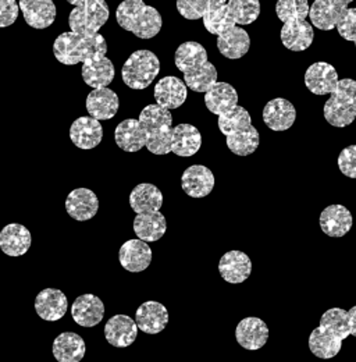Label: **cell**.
<instances>
[{"mask_svg": "<svg viewBox=\"0 0 356 362\" xmlns=\"http://www.w3.org/2000/svg\"><path fill=\"white\" fill-rule=\"evenodd\" d=\"M275 13L284 23L280 33L283 45L294 52L307 50L314 38L313 27L307 21L311 13L309 3L307 0H278Z\"/></svg>", "mask_w": 356, "mask_h": 362, "instance_id": "6da1fadb", "label": "cell"}, {"mask_svg": "<svg viewBox=\"0 0 356 362\" xmlns=\"http://www.w3.org/2000/svg\"><path fill=\"white\" fill-rule=\"evenodd\" d=\"M176 67L184 73L186 88L194 92H208L218 83V70L209 63L208 52L198 42L189 41L178 46L174 56Z\"/></svg>", "mask_w": 356, "mask_h": 362, "instance_id": "7a4b0ae2", "label": "cell"}, {"mask_svg": "<svg viewBox=\"0 0 356 362\" xmlns=\"http://www.w3.org/2000/svg\"><path fill=\"white\" fill-rule=\"evenodd\" d=\"M351 336L348 311L331 308L320 317V325L312 330L309 350L321 360L334 358L343 347V341Z\"/></svg>", "mask_w": 356, "mask_h": 362, "instance_id": "3957f363", "label": "cell"}, {"mask_svg": "<svg viewBox=\"0 0 356 362\" xmlns=\"http://www.w3.org/2000/svg\"><path fill=\"white\" fill-rule=\"evenodd\" d=\"M219 129L227 136V146L234 155L248 156L259 146V132L252 126L251 115L245 107L237 106L219 116Z\"/></svg>", "mask_w": 356, "mask_h": 362, "instance_id": "277c9868", "label": "cell"}, {"mask_svg": "<svg viewBox=\"0 0 356 362\" xmlns=\"http://www.w3.org/2000/svg\"><path fill=\"white\" fill-rule=\"evenodd\" d=\"M54 57L66 66L84 63L89 59L103 57L107 53V44L100 34L85 35L78 33H63L53 44Z\"/></svg>", "mask_w": 356, "mask_h": 362, "instance_id": "5b68a950", "label": "cell"}, {"mask_svg": "<svg viewBox=\"0 0 356 362\" xmlns=\"http://www.w3.org/2000/svg\"><path fill=\"white\" fill-rule=\"evenodd\" d=\"M119 25L133 33L141 40L155 38L163 25L160 13L150 6H146L142 0H126L120 3L116 11Z\"/></svg>", "mask_w": 356, "mask_h": 362, "instance_id": "8992f818", "label": "cell"}, {"mask_svg": "<svg viewBox=\"0 0 356 362\" xmlns=\"http://www.w3.org/2000/svg\"><path fill=\"white\" fill-rule=\"evenodd\" d=\"M139 122L146 134V148L153 155L172 152L173 117L170 110L159 105H148L139 115Z\"/></svg>", "mask_w": 356, "mask_h": 362, "instance_id": "52a82bcc", "label": "cell"}, {"mask_svg": "<svg viewBox=\"0 0 356 362\" xmlns=\"http://www.w3.org/2000/svg\"><path fill=\"white\" fill-rule=\"evenodd\" d=\"M324 119L328 124L344 129L356 119V81L344 78L338 81V87L324 103Z\"/></svg>", "mask_w": 356, "mask_h": 362, "instance_id": "ba28073f", "label": "cell"}, {"mask_svg": "<svg viewBox=\"0 0 356 362\" xmlns=\"http://www.w3.org/2000/svg\"><path fill=\"white\" fill-rule=\"evenodd\" d=\"M76 6L69 16L71 33L95 35L110 17L109 6L105 0H70Z\"/></svg>", "mask_w": 356, "mask_h": 362, "instance_id": "9c48e42d", "label": "cell"}, {"mask_svg": "<svg viewBox=\"0 0 356 362\" xmlns=\"http://www.w3.org/2000/svg\"><path fill=\"white\" fill-rule=\"evenodd\" d=\"M160 71L158 56L146 49L134 52L123 66V81L131 90L148 88Z\"/></svg>", "mask_w": 356, "mask_h": 362, "instance_id": "30bf717a", "label": "cell"}, {"mask_svg": "<svg viewBox=\"0 0 356 362\" xmlns=\"http://www.w3.org/2000/svg\"><path fill=\"white\" fill-rule=\"evenodd\" d=\"M351 0H316L311 7L312 27L331 31L338 27L348 13Z\"/></svg>", "mask_w": 356, "mask_h": 362, "instance_id": "8fae6325", "label": "cell"}, {"mask_svg": "<svg viewBox=\"0 0 356 362\" xmlns=\"http://www.w3.org/2000/svg\"><path fill=\"white\" fill-rule=\"evenodd\" d=\"M338 81L337 70L326 62H317L312 64L305 73L307 88L319 96L331 95L337 90Z\"/></svg>", "mask_w": 356, "mask_h": 362, "instance_id": "7c38bea8", "label": "cell"}, {"mask_svg": "<svg viewBox=\"0 0 356 362\" xmlns=\"http://www.w3.org/2000/svg\"><path fill=\"white\" fill-rule=\"evenodd\" d=\"M235 339L241 347L249 351H258L265 347L268 339V327L259 317L242 319L235 329Z\"/></svg>", "mask_w": 356, "mask_h": 362, "instance_id": "4fadbf2b", "label": "cell"}, {"mask_svg": "<svg viewBox=\"0 0 356 362\" xmlns=\"http://www.w3.org/2000/svg\"><path fill=\"white\" fill-rule=\"evenodd\" d=\"M135 322L141 332L146 334H158L166 329L169 313L163 304L158 301H146L136 310Z\"/></svg>", "mask_w": 356, "mask_h": 362, "instance_id": "5bb4252c", "label": "cell"}, {"mask_svg": "<svg viewBox=\"0 0 356 362\" xmlns=\"http://www.w3.org/2000/svg\"><path fill=\"white\" fill-rule=\"evenodd\" d=\"M297 119L294 105L283 98H275L267 102L263 109V122L273 132H285L292 127Z\"/></svg>", "mask_w": 356, "mask_h": 362, "instance_id": "9a60e30c", "label": "cell"}, {"mask_svg": "<svg viewBox=\"0 0 356 362\" xmlns=\"http://www.w3.org/2000/svg\"><path fill=\"white\" fill-rule=\"evenodd\" d=\"M105 337L109 344L117 349L131 346L138 336L136 322L127 315H114L106 322Z\"/></svg>", "mask_w": 356, "mask_h": 362, "instance_id": "2e32d148", "label": "cell"}, {"mask_svg": "<svg viewBox=\"0 0 356 362\" xmlns=\"http://www.w3.org/2000/svg\"><path fill=\"white\" fill-rule=\"evenodd\" d=\"M119 261L126 271L139 273L146 271L152 262V250L139 238L126 241L119 252Z\"/></svg>", "mask_w": 356, "mask_h": 362, "instance_id": "e0dca14e", "label": "cell"}, {"mask_svg": "<svg viewBox=\"0 0 356 362\" xmlns=\"http://www.w3.org/2000/svg\"><path fill=\"white\" fill-rule=\"evenodd\" d=\"M181 187L192 198H205L215 187V176L206 166L194 165L182 173Z\"/></svg>", "mask_w": 356, "mask_h": 362, "instance_id": "ac0fdd59", "label": "cell"}, {"mask_svg": "<svg viewBox=\"0 0 356 362\" xmlns=\"http://www.w3.org/2000/svg\"><path fill=\"white\" fill-rule=\"evenodd\" d=\"M66 211L73 219L87 222L97 214L99 199L88 188H77L69 194L66 199Z\"/></svg>", "mask_w": 356, "mask_h": 362, "instance_id": "d6986e66", "label": "cell"}, {"mask_svg": "<svg viewBox=\"0 0 356 362\" xmlns=\"http://www.w3.org/2000/svg\"><path fill=\"white\" fill-rule=\"evenodd\" d=\"M67 308V297L57 288H44L35 298V311L38 317L47 322L60 320L66 315Z\"/></svg>", "mask_w": 356, "mask_h": 362, "instance_id": "ffe728a7", "label": "cell"}, {"mask_svg": "<svg viewBox=\"0 0 356 362\" xmlns=\"http://www.w3.org/2000/svg\"><path fill=\"white\" fill-rule=\"evenodd\" d=\"M18 6L25 23L35 30H44L56 20L57 11L52 0H21Z\"/></svg>", "mask_w": 356, "mask_h": 362, "instance_id": "44dd1931", "label": "cell"}, {"mask_svg": "<svg viewBox=\"0 0 356 362\" xmlns=\"http://www.w3.org/2000/svg\"><path fill=\"white\" fill-rule=\"evenodd\" d=\"M105 315L102 300L93 294H83L71 305V317L83 327H93L99 325Z\"/></svg>", "mask_w": 356, "mask_h": 362, "instance_id": "7402d4cb", "label": "cell"}, {"mask_svg": "<svg viewBox=\"0 0 356 362\" xmlns=\"http://www.w3.org/2000/svg\"><path fill=\"white\" fill-rule=\"evenodd\" d=\"M32 243L30 230L23 225L11 223L0 231V250L8 257H21L28 252Z\"/></svg>", "mask_w": 356, "mask_h": 362, "instance_id": "603a6c76", "label": "cell"}, {"mask_svg": "<svg viewBox=\"0 0 356 362\" xmlns=\"http://www.w3.org/2000/svg\"><path fill=\"white\" fill-rule=\"evenodd\" d=\"M153 95L156 99V105L167 110H172V109H178L181 105H184L188 96V90L182 80L169 76V77H163L156 84Z\"/></svg>", "mask_w": 356, "mask_h": 362, "instance_id": "cb8c5ba5", "label": "cell"}, {"mask_svg": "<svg viewBox=\"0 0 356 362\" xmlns=\"http://www.w3.org/2000/svg\"><path fill=\"white\" fill-rule=\"evenodd\" d=\"M120 107L119 96L110 88L93 90L87 98V110L95 120H110Z\"/></svg>", "mask_w": 356, "mask_h": 362, "instance_id": "d4e9b609", "label": "cell"}, {"mask_svg": "<svg viewBox=\"0 0 356 362\" xmlns=\"http://www.w3.org/2000/svg\"><path fill=\"white\" fill-rule=\"evenodd\" d=\"M219 272L227 283L239 284L251 276L252 262L245 252L230 251L222 255L219 262Z\"/></svg>", "mask_w": 356, "mask_h": 362, "instance_id": "484cf974", "label": "cell"}, {"mask_svg": "<svg viewBox=\"0 0 356 362\" xmlns=\"http://www.w3.org/2000/svg\"><path fill=\"white\" fill-rule=\"evenodd\" d=\"M52 351L57 362H80L87 353V346L80 334L64 332L54 339Z\"/></svg>", "mask_w": 356, "mask_h": 362, "instance_id": "4316f807", "label": "cell"}, {"mask_svg": "<svg viewBox=\"0 0 356 362\" xmlns=\"http://www.w3.org/2000/svg\"><path fill=\"white\" fill-rule=\"evenodd\" d=\"M352 227V215L344 205H330L320 215V228L328 237H344Z\"/></svg>", "mask_w": 356, "mask_h": 362, "instance_id": "83f0119b", "label": "cell"}, {"mask_svg": "<svg viewBox=\"0 0 356 362\" xmlns=\"http://www.w3.org/2000/svg\"><path fill=\"white\" fill-rule=\"evenodd\" d=\"M83 78L93 90L107 88L114 78V64L106 56L89 59L83 63Z\"/></svg>", "mask_w": 356, "mask_h": 362, "instance_id": "f1b7e54d", "label": "cell"}, {"mask_svg": "<svg viewBox=\"0 0 356 362\" xmlns=\"http://www.w3.org/2000/svg\"><path fill=\"white\" fill-rule=\"evenodd\" d=\"M102 124L92 117H80L70 127V139L80 149H92L102 142Z\"/></svg>", "mask_w": 356, "mask_h": 362, "instance_id": "f546056e", "label": "cell"}, {"mask_svg": "<svg viewBox=\"0 0 356 362\" xmlns=\"http://www.w3.org/2000/svg\"><path fill=\"white\" fill-rule=\"evenodd\" d=\"M130 205L136 215L160 212L163 205V194L153 184H138L130 194Z\"/></svg>", "mask_w": 356, "mask_h": 362, "instance_id": "4dcf8cb0", "label": "cell"}, {"mask_svg": "<svg viewBox=\"0 0 356 362\" xmlns=\"http://www.w3.org/2000/svg\"><path fill=\"white\" fill-rule=\"evenodd\" d=\"M114 141L117 146L126 152H139L146 146V134L139 120L129 119L116 127Z\"/></svg>", "mask_w": 356, "mask_h": 362, "instance_id": "1f68e13d", "label": "cell"}, {"mask_svg": "<svg viewBox=\"0 0 356 362\" xmlns=\"http://www.w3.org/2000/svg\"><path fill=\"white\" fill-rule=\"evenodd\" d=\"M205 105L213 115L222 116L238 106V93L227 83H216L205 93Z\"/></svg>", "mask_w": 356, "mask_h": 362, "instance_id": "d6a6232c", "label": "cell"}, {"mask_svg": "<svg viewBox=\"0 0 356 362\" xmlns=\"http://www.w3.org/2000/svg\"><path fill=\"white\" fill-rule=\"evenodd\" d=\"M167 230L166 218L160 212L141 214L134 219V231L141 241L155 243L159 241Z\"/></svg>", "mask_w": 356, "mask_h": 362, "instance_id": "836d02e7", "label": "cell"}, {"mask_svg": "<svg viewBox=\"0 0 356 362\" xmlns=\"http://www.w3.org/2000/svg\"><path fill=\"white\" fill-rule=\"evenodd\" d=\"M202 145V136L195 126L178 124L173 129L172 152L177 156H194Z\"/></svg>", "mask_w": 356, "mask_h": 362, "instance_id": "e575fe53", "label": "cell"}, {"mask_svg": "<svg viewBox=\"0 0 356 362\" xmlns=\"http://www.w3.org/2000/svg\"><path fill=\"white\" fill-rule=\"evenodd\" d=\"M251 46V38L245 30L235 25L218 37L219 52L227 59H241Z\"/></svg>", "mask_w": 356, "mask_h": 362, "instance_id": "d590c367", "label": "cell"}, {"mask_svg": "<svg viewBox=\"0 0 356 362\" xmlns=\"http://www.w3.org/2000/svg\"><path fill=\"white\" fill-rule=\"evenodd\" d=\"M202 20L205 28L210 34L218 37H220L230 28L235 27V23L228 13V6L225 0H209V7Z\"/></svg>", "mask_w": 356, "mask_h": 362, "instance_id": "8d00e7d4", "label": "cell"}, {"mask_svg": "<svg viewBox=\"0 0 356 362\" xmlns=\"http://www.w3.org/2000/svg\"><path fill=\"white\" fill-rule=\"evenodd\" d=\"M227 6L235 25H249L261 16V3L258 0H230Z\"/></svg>", "mask_w": 356, "mask_h": 362, "instance_id": "74e56055", "label": "cell"}, {"mask_svg": "<svg viewBox=\"0 0 356 362\" xmlns=\"http://www.w3.org/2000/svg\"><path fill=\"white\" fill-rule=\"evenodd\" d=\"M209 7V0H178V13L186 20L203 18Z\"/></svg>", "mask_w": 356, "mask_h": 362, "instance_id": "f35d334b", "label": "cell"}, {"mask_svg": "<svg viewBox=\"0 0 356 362\" xmlns=\"http://www.w3.org/2000/svg\"><path fill=\"white\" fill-rule=\"evenodd\" d=\"M338 168L344 176L356 179V145H351L341 151L338 156Z\"/></svg>", "mask_w": 356, "mask_h": 362, "instance_id": "ab89813d", "label": "cell"}, {"mask_svg": "<svg viewBox=\"0 0 356 362\" xmlns=\"http://www.w3.org/2000/svg\"><path fill=\"white\" fill-rule=\"evenodd\" d=\"M340 35L345 41H351L356 45V7H350L347 16L337 27Z\"/></svg>", "mask_w": 356, "mask_h": 362, "instance_id": "60d3db41", "label": "cell"}, {"mask_svg": "<svg viewBox=\"0 0 356 362\" xmlns=\"http://www.w3.org/2000/svg\"><path fill=\"white\" fill-rule=\"evenodd\" d=\"M20 6L16 0H0V28L10 27L18 17Z\"/></svg>", "mask_w": 356, "mask_h": 362, "instance_id": "b9f144b4", "label": "cell"}, {"mask_svg": "<svg viewBox=\"0 0 356 362\" xmlns=\"http://www.w3.org/2000/svg\"><path fill=\"white\" fill-rule=\"evenodd\" d=\"M348 319H350V326H351V336L356 337V305L348 311Z\"/></svg>", "mask_w": 356, "mask_h": 362, "instance_id": "7bdbcfd3", "label": "cell"}]
</instances>
